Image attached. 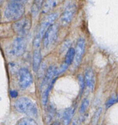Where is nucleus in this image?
Listing matches in <instances>:
<instances>
[{
	"label": "nucleus",
	"instance_id": "nucleus-14",
	"mask_svg": "<svg viewBox=\"0 0 118 125\" xmlns=\"http://www.w3.org/2000/svg\"><path fill=\"white\" fill-rule=\"evenodd\" d=\"M57 4V0H45L42 7V13H47L50 12Z\"/></svg>",
	"mask_w": 118,
	"mask_h": 125
},
{
	"label": "nucleus",
	"instance_id": "nucleus-18",
	"mask_svg": "<svg viewBox=\"0 0 118 125\" xmlns=\"http://www.w3.org/2000/svg\"><path fill=\"white\" fill-rule=\"evenodd\" d=\"M18 125H38L34 119L31 118H23L18 122Z\"/></svg>",
	"mask_w": 118,
	"mask_h": 125
},
{
	"label": "nucleus",
	"instance_id": "nucleus-16",
	"mask_svg": "<svg viewBox=\"0 0 118 125\" xmlns=\"http://www.w3.org/2000/svg\"><path fill=\"white\" fill-rule=\"evenodd\" d=\"M55 114H56V109H55V106L53 105H50L49 107H48L46 112L45 119H46L47 123H49L50 122H51L53 118L55 117Z\"/></svg>",
	"mask_w": 118,
	"mask_h": 125
},
{
	"label": "nucleus",
	"instance_id": "nucleus-2",
	"mask_svg": "<svg viewBox=\"0 0 118 125\" xmlns=\"http://www.w3.org/2000/svg\"><path fill=\"white\" fill-rule=\"evenodd\" d=\"M24 13V4L10 1L4 11L5 17L10 21L20 19Z\"/></svg>",
	"mask_w": 118,
	"mask_h": 125
},
{
	"label": "nucleus",
	"instance_id": "nucleus-8",
	"mask_svg": "<svg viewBox=\"0 0 118 125\" xmlns=\"http://www.w3.org/2000/svg\"><path fill=\"white\" fill-rule=\"evenodd\" d=\"M76 12V6L74 4H69L64 9L60 18L61 23L62 26H66L72 21Z\"/></svg>",
	"mask_w": 118,
	"mask_h": 125
},
{
	"label": "nucleus",
	"instance_id": "nucleus-10",
	"mask_svg": "<svg viewBox=\"0 0 118 125\" xmlns=\"http://www.w3.org/2000/svg\"><path fill=\"white\" fill-rule=\"evenodd\" d=\"M56 69H57V67L55 65L50 66L48 68V70L46 72V73H45V76H44V79H43L42 83L41 84L40 88H41L42 92L48 86L49 84L51 82V81L53 79L54 76H56Z\"/></svg>",
	"mask_w": 118,
	"mask_h": 125
},
{
	"label": "nucleus",
	"instance_id": "nucleus-1",
	"mask_svg": "<svg viewBox=\"0 0 118 125\" xmlns=\"http://www.w3.org/2000/svg\"><path fill=\"white\" fill-rule=\"evenodd\" d=\"M15 109L20 113L24 114L29 117H36L38 114L36 105L27 97H22L16 101L14 104Z\"/></svg>",
	"mask_w": 118,
	"mask_h": 125
},
{
	"label": "nucleus",
	"instance_id": "nucleus-21",
	"mask_svg": "<svg viewBox=\"0 0 118 125\" xmlns=\"http://www.w3.org/2000/svg\"><path fill=\"white\" fill-rule=\"evenodd\" d=\"M118 102V97L115 96H113L111 97H110L108 100L106 101V104H105V106H106V108H109L111 106H112L113 105L115 104V103Z\"/></svg>",
	"mask_w": 118,
	"mask_h": 125
},
{
	"label": "nucleus",
	"instance_id": "nucleus-19",
	"mask_svg": "<svg viewBox=\"0 0 118 125\" xmlns=\"http://www.w3.org/2000/svg\"><path fill=\"white\" fill-rule=\"evenodd\" d=\"M89 106V100L88 98H85L83 100L80 107L79 112L82 114H84L86 111L87 109L88 108Z\"/></svg>",
	"mask_w": 118,
	"mask_h": 125
},
{
	"label": "nucleus",
	"instance_id": "nucleus-11",
	"mask_svg": "<svg viewBox=\"0 0 118 125\" xmlns=\"http://www.w3.org/2000/svg\"><path fill=\"white\" fill-rule=\"evenodd\" d=\"M84 78L85 85L88 89L93 90L95 86V74L92 68H87L84 72Z\"/></svg>",
	"mask_w": 118,
	"mask_h": 125
},
{
	"label": "nucleus",
	"instance_id": "nucleus-24",
	"mask_svg": "<svg viewBox=\"0 0 118 125\" xmlns=\"http://www.w3.org/2000/svg\"><path fill=\"white\" fill-rule=\"evenodd\" d=\"M18 92H17V91H16V90H11V92H10V95H11V97L12 98H17V96H18Z\"/></svg>",
	"mask_w": 118,
	"mask_h": 125
},
{
	"label": "nucleus",
	"instance_id": "nucleus-20",
	"mask_svg": "<svg viewBox=\"0 0 118 125\" xmlns=\"http://www.w3.org/2000/svg\"><path fill=\"white\" fill-rule=\"evenodd\" d=\"M102 107H99L96 110V111L94 113V115L93 117V119H92V123L93 125H96L97 123L98 120H99V118L100 117V115L102 114Z\"/></svg>",
	"mask_w": 118,
	"mask_h": 125
},
{
	"label": "nucleus",
	"instance_id": "nucleus-5",
	"mask_svg": "<svg viewBox=\"0 0 118 125\" xmlns=\"http://www.w3.org/2000/svg\"><path fill=\"white\" fill-rule=\"evenodd\" d=\"M59 32V26L57 24H52L45 31L43 37V45L49 48L56 42Z\"/></svg>",
	"mask_w": 118,
	"mask_h": 125
},
{
	"label": "nucleus",
	"instance_id": "nucleus-23",
	"mask_svg": "<svg viewBox=\"0 0 118 125\" xmlns=\"http://www.w3.org/2000/svg\"><path fill=\"white\" fill-rule=\"evenodd\" d=\"M78 80L80 84V92L81 94H82L83 92V90H84V86H85L84 78L82 75H79L78 76Z\"/></svg>",
	"mask_w": 118,
	"mask_h": 125
},
{
	"label": "nucleus",
	"instance_id": "nucleus-3",
	"mask_svg": "<svg viewBox=\"0 0 118 125\" xmlns=\"http://www.w3.org/2000/svg\"><path fill=\"white\" fill-rule=\"evenodd\" d=\"M57 13H52L47 15L42 20L41 23H40V25H39L37 32L35 34V37L34 39V42L37 43L41 42L42 38V36L44 35V34L45 33V31L47 29V28L50 25L53 24L54 22L57 19Z\"/></svg>",
	"mask_w": 118,
	"mask_h": 125
},
{
	"label": "nucleus",
	"instance_id": "nucleus-27",
	"mask_svg": "<svg viewBox=\"0 0 118 125\" xmlns=\"http://www.w3.org/2000/svg\"><path fill=\"white\" fill-rule=\"evenodd\" d=\"M97 125V124H96V125Z\"/></svg>",
	"mask_w": 118,
	"mask_h": 125
},
{
	"label": "nucleus",
	"instance_id": "nucleus-4",
	"mask_svg": "<svg viewBox=\"0 0 118 125\" xmlns=\"http://www.w3.org/2000/svg\"><path fill=\"white\" fill-rule=\"evenodd\" d=\"M32 26V20L30 18L25 17L16 21L12 24L13 31L19 36L25 37L29 33Z\"/></svg>",
	"mask_w": 118,
	"mask_h": 125
},
{
	"label": "nucleus",
	"instance_id": "nucleus-7",
	"mask_svg": "<svg viewBox=\"0 0 118 125\" xmlns=\"http://www.w3.org/2000/svg\"><path fill=\"white\" fill-rule=\"evenodd\" d=\"M33 82L31 73L26 68H22L18 72V84L23 90L27 89Z\"/></svg>",
	"mask_w": 118,
	"mask_h": 125
},
{
	"label": "nucleus",
	"instance_id": "nucleus-6",
	"mask_svg": "<svg viewBox=\"0 0 118 125\" xmlns=\"http://www.w3.org/2000/svg\"><path fill=\"white\" fill-rule=\"evenodd\" d=\"M27 42L24 37L18 36L13 42L11 48V53L18 57L24 54L26 50Z\"/></svg>",
	"mask_w": 118,
	"mask_h": 125
},
{
	"label": "nucleus",
	"instance_id": "nucleus-13",
	"mask_svg": "<svg viewBox=\"0 0 118 125\" xmlns=\"http://www.w3.org/2000/svg\"><path fill=\"white\" fill-rule=\"evenodd\" d=\"M75 109L74 107H70L66 109L62 115V123L63 125H69L72 121V117L74 115Z\"/></svg>",
	"mask_w": 118,
	"mask_h": 125
},
{
	"label": "nucleus",
	"instance_id": "nucleus-26",
	"mask_svg": "<svg viewBox=\"0 0 118 125\" xmlns=\"http://www.w3.org/2000/svg\"><path fill=\"white\" fill-rule=\"evenodd\" d=\"M50 125H61V123L58 122H53V123H51Z\"/></svg>",
	"mask_w": 118,
	"mask_h": 125
},
{
	"label": "nucleus",
	"instance_id": "nucleus-25",
	"mask_svg": "<svg viewBox=\"0 0 118 125\" xmlns=\"http://www.w3.org/2000/svg\"><path fill=\"white\" fill-rule=\"evenodd\" d=\"M10 1H15V2H20V3H22V4H24L26 2L27 0H10Z\"/></svg>",
	"mask_w": 118,
	"mask_h": 125
},
{
	"label": "nucleus",
	"instance_id": "nucleus-22",
	"mask_svg": "<svg viewBox=\"0 0 118 125\" xmlns=\"http://www.w3.org/2000/svg\"><path fill=\"white\" fill-rule=\"evenodd\" d=\"M68 66L66 63H63V64L61 65L59 68H57L56 69V76H58L59 74H61V73H64L66 70L68 68Z\"/></svg>",
	"mask_w": 118,
	"mask_h": 125
},
{
	"label": "nucleus",
	"instance_id": "nucleus-12",
	"mask_svg": "<svg viewBox=\"0 0 118 125\" xmlns=\"http://www.w3.org/2000/svg\"><path fill=\"white\" fill-rule=\"evenodd\" d=\"M42 61V54L40 49L35 48L33 56V70L34 72H37L40 68Z\"/></svg>",
	"mask_w": 118,
	"mask_h": 125
},
{
	"label": "nucleus",
	"instance_id": "nucleus-15",
	"mask_svg": "<svg viewBox=\"0 0 118 125\" xmlns=\"http://www.w3.org/2000/svg\"><path fill=\"white\" fill-rule=\"evenodd\" d=\"M44 0H34L31 7V13L34 17H36L42 8Z\"/></svg>",
	"mask_w": 118,
	"mask_h": 125
},
{
	"label": "nucleus",
	"instance_id": "nucleus-9",
	"mask_svg": "<svg viewBox=\"0 0 118 125\" xmlns=\"http://www.w3.org/2000/svg\"><path fill=\"white\" fill-rule=\"evenodd\" d=\"M86 47V42L84 38L80 37L77 42L76 49H75V64L77 67L80 64L84 53Z\"/></svg>",
	"mask_w": 118,
	"mask_h": 125
},
{
	"label": "nucleus",
	"instance_id": "nucleus-17",
	"mask_svg": "<svg viewBox=\"0 0 118 125\" xmlns=\"http://www.w3.org/2000/svg\"><path fill=\"white\" fill-rule=\"evenodd\" d=\"M75 57V49L73 48H70L66 53V57H65V63L67 65H70L72 64L74 60Z\"/></svg>",
	"mask_w": 118,
	"mask_h": 125
}]
</instances>
